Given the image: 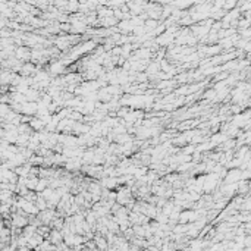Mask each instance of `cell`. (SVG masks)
<instances>
[{"label": "cell", "mask_w": 251, "mask_h": 251, "mask_svg": "<svg viewBox=\"0 0 251 251\" xmlns=\"http://www.w3.org/2000/svg\"><path fill=\"white\" fill-rule=\"evenodd\" d=\"M50 241L54 242V244H59L60 241H63V233L59 231V229L51 231V233H50Z\"/></svg>", "instance_id": "1"}]
</instances>
